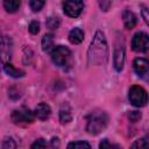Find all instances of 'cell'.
<instances>
[{
	"label": "cell",
	"mask_w": 149,
	"mask_h": 149,
	"mask_svg": "<svg viewBox=\"0 0 149 149\" xmlns=\"http://www.w3.org/2000/svg\"><path fill=\"white\" fill-rule=\"evenodd\" d=\"M108 55V48L106 37L102 31L98 30L91 42L87 52V62L90 65H101L106 62Z\"/></svg>",
	"instance_id": "obj_1"
},
{
	"label": "cell",
	"mask_w": 149,
	"mask_h": 149,
	"mask_svg": "<svg viewBox=\"0 0 149 149\" xmlns=\"http://www.w3.org/2000/svg\"><path fill=\"white\" fill-rule=\"evenodd\" d=\"M108 123V115L104 111H93L87 115V125L86 130L92 134L97 135L101 133Z\"/></svg>",
	"instance_id": "obj_2"
},
{
	"label": "cell",
	"mask_w": 149,
	"mask_h": 149,
	"mask_svg": "<svg viewBox=\"0 0 149 149\" xmlns=\"http://www.w3.org/2000/svg\"><path fill=\"white\" fill-rule=\"evenodd\" d=\"M128 97H129L130 102L136 107H142L148 101V95H147L146 90L141 86H137V85H134L130 87Z\"/></svg>",
	"instance_id": "obj_3"
},
{
	"label": "cell",
	"mask_w": 149,
	"mask_h": 149,
	"mask_svg": "<svg viewBox=\"0 0 149 149\" xmlns=\"http://www.w3.org/2000/svg\"><path fill=\"white\" fill-rule=\"evenodd\" d=\"M70 57V50L64 45H58L51 50V59L57 66H63Z\"/></svg>",
	"instance_id": "obj_4"
},
{
	"label": "cell",
	"mask_w": 149,
	"mask_h": 149,
	"mask_svg": "<svg viewBox=\"0 0 149 149\" xmlns=\"http://www.w3.org/2000/svg\"><path fill=\"white\" fill-rule=\"evenodd\" d=\"M149 47V37L146 33L139 31L133 36L132 48L136 52H146Z\"/></svg>",
	"instance_id": "obj_5"
},
{
	"label": "cell",
	"mask_w": 149,
	"mask_h": 149,
	"mask_svg": "<svg viewBox=\"0 0 149 149\" xmlns=\"http://www.w3.org/2000/svg\"><path fill=\"white\" fill-rule=\"evenodd\" d=\"M35 119V114L26 107L15 109L12 113V120L14 123H30Z\"/></svg>",
	"instance_id": "obj_6"
},
{
	"label": "cell",
	"mask_w": 149,
	"mask_h": 149,
	"mask_svg": "<svg viewBox=\"0 0 149 149\" xmlns=\"http://www.w3.org/2000/svg\"><path fill=\"white\" fill-rule=\"evenodd\" d=\"M84 7L83 0H65L63 3L64 13L70 17H77Z\"/></svg>",
	"instance_id": "obj_7"
},
{
	"label": "cell",
	"mask_w": 149,
	"mask_h": 149,
	"mask_svg": "<svg viewBox=\"0 0 149 149\" xmlns=\"http://www.w3.org/2000/svg\"><path fill=\"white\" fill-rule=\"evenodd\" d=\"M13 54V42L10 37L3 36L0 41V61L5 63H9Z\"/></svg>",
	"instance_id": "obj_8"
},
{
	"label": "cell",
	"mask_w": 149,
	"mask_h": 149,
	"mask_svg": "<svg viewBox=\"0 0 149 149\" xmlns=\"http://www.w3.org/2000/svg\"><path fill=\"white\" fill-rule=\"evenodd\" d=\"M125 64V47L123 43L116 42L114 48V68L116 71H121Z\"/></svg>",
	"instance_id": "obj_9"
},
{
	"label": "cell",
	"mask_w": 149,
	"mask_h": 149,
	"mask_svg": "<svg viewBox=\"0 0 149 149\" xmlns=\"http://www.w3.org/2000/svg\"><path fill=\"white\" fill-rule=\"evenodd\" d=\"M134 71L140 77H146L149 71V63L146 58H136L134 61Z\"/></svg>",
	"instance_id": "obj_10"
},
{
	"label": "cell",
	"mask_w": 149,
	"mask_h": 149,
	"mask_svg": "<svg viewBox=\"0 0 149 149\" xmlns=\"http://www.w3.org/2000/svg\"><path fill=\"white\" fill-rule=\"evenodd\" d=\"M34 114H35V116H36L37 119H40V120L43 121V120H47V119L50 116V114H51V108H50V106H49L48 104L41 102V104H38V105L36 106Z\"/></svg>",
	"instance_id": "obj_11"
},
{
	"label": "cell",
	"mask_w": 149,
	"mask_h": 149,
	"mask_svg": "<svg viewBox=\"0 0 149 149\" xmlns=\"http://www.w3.org/2000/svg\"><path fill=\"white\" fill-rule=\"evenodd\" d=\"M122 19H123V23H125V27L127 29H133L136 24V16L133 12L130 10H125L123 14H122Z\"/></svg>",
	"instance_id": "obj_12"
},
{
	"label": "cell",
	"mask_w": 149,
	"mask_h": 149,
	"mask_svg": "<svg viewBox=\"0 0 149 149\" xmlns=\"http://www.w3.org/2000/svg\"><path fill=\"white\" fill-rule=\"evenodd\" d=\"M84 40V31L80 28H73L69 33V41L72 44H79Z\"/></svg>",
	"instance_id": "obj_13"
},
{
	"label": "cell",
	"mask_w": 149,
	"mask_h": 149,
	"mask_svg": "<svg viewBox=\"0 0 149 149\" xmlns=\"http://www.w3.org/2000/svg\"><path fill=\"white\" fill-rule=\"evenodd\" d=\"M3 69H5V72L13 77V78H21L24 76V71L20 70V69H16L15 66H13L10 63H5L3 64Z\"/></svg>",
	"instance_id": "obj_14"
},
{
	"label": "cell",
	"mask_w": 149,
	"mask_h": 149,
	"mask_svg": "<svg viewBox=\"0 0 149 149\" xmlns=\"http://www.w3.org/2000/svg\"><path fill=\"white\" fill-rule=\"evenodd\" d=\"M72 119V115H71V109L69 107L68 104H64L62 106V108L59 109V120L62 123H68L70 122Z\"/></svg>",
	"instance_id": "obj_15"
},
{
	"label": "cell",
	"mask_w": 149,
	"mask_h": 149,
	"mask_svg": "<svg viewBox=\"0 0 149 149\" xmlns=\"http://www.w3.org/2000/svg\"><path fill=\"white\" fill-rule=\"evenodd\" d=\"M42 49L45 52H50L54 49V35L45 34L42 38Z\"/></svg>",
	"instance_id": "obj_16"
},
{
	"label": "cell",
	"mask_w": 149,
	"mask_h": 149,
	"mask_svg": "<svg viewBox=\"0 0 149 149\" xmlns=\"http://www.w3.org/2000/svg\"><path fill=\"white\" fill-rule=\"evenodd\" d=\"M3 7L8 13H14L20 7V0H3Z\"/></svg>",
	"instance_id": "obj_17"
},
{
	"label": "cell",
	"mask_w": 149,
	"mask_h": 149,
	"mask_svg": "<svg viewBox=\"0 0 149 149\" xmlns=\"http://www.w3.org/2000/svg\"><path fill=\"white\" fill-rule=\"evenodd\" d=\"M45 3V0H30V8L33 12H38L43 8Z\"/></svg>",
	"instance_id": "obj_18"
},
{
	"label": "cell",
	"mask_w": 149,
	"mask_h": 149,
	"mask_svg": "<svg viewBox=\"0 0 149 149\" xmlns=\"http://www.w3.org/2000/svg\"><path fill=\"white\" fill-rule=\"evenodd\" d=\"M68 148H91V146L87 142L84 141H76L68 144Z\"/></svg>",
	"instance_id": "obj_19"
},
{
	"label": "cell",
	"mask_w": 149,
	"mask_h": 149,
	"mask_svg": "<svg viewBox=\"0 0 149 149\" xmlns=\"http://www.w3.org/2000/svg\"><path fill=\"white\" fill-rule=\"evenodd\" d=\"M47 26L50 29H56L59 26V19L58 17H49L47 21Z\"/></svg>",
	"instance_id": "obj_20"
},
{
	"label": "cell",
	"mask_w": 149,
	"mask_h": 149,
	"mask_svg": "<svg viewBox=\"0 0 149 149\" xmlns=\"http://www.w3.org/2000/svg\"><path fill=\"white\" fill-rule=\"evenodd\" d=\"M29 31L31 33V34H37L38 31H40V23L37 22V21H31L30 23H29Z\"/></svg>",
	"instance_id": "obj_21"
},
{
	"label": "cell",
	"mask_w": 149,
	"mask_h": 149,
	"mask_svg": "<svg viewBox=\"0 0 149 149\" xmlns=\"http://www.w3.org/2000/svg\"><path fill=\"white\" fill-rule=\"evenodd\" d=\"M140 119H141V113H140V112L133 111V112L129 113V120H130L132 122H136V121H139Z\"/></svg>",
	"instance_id": "obj_22"
},
{
	"label": "cell",
	"mask_w": 149,
	"mask_h": 149,
	"mask_svg": "<svg viewBox=\"0 0 149 149\" xmlns=\"http://www.w3.org/2000/svg\"><path fill=\"white\" fill-rule=\"evenodd\" d=\"M45 147H47V142H45L43 139L36 140V141L31 144V148H45Z\"/></svg>",
	"instance_id": "obj_23"
},
{
	"label": "cell",
	"mask_w": 149,
	"mask_h": 149,
	"mask_svg": "<svg viewBox=\"0 0 149 149\" xmlns=\"http://www.w3.org/2000/svg\"><path fill=\"white\" fill-rule=\"evenodd\" d=\"M16 144L14 143V141L12 139H5L3 140V143H2V148L7 149V148H15Z\"/></svg>",
	"instance_id": "obj_24"
},
{
	"label": "cell",
	"mask_w": 149,
	"mask_h": 149,
	"mask_svg": "<svg viewBox=\"0 0 149 149\" xmlns=\"http://www.w3.org/2000/svg\"><path fill=\"white\" fill-rule=\"evenodd\" d=\"M99 5H100V8L101 10H108L109 9V6H111V0H99Z\"/></svg>",
	"instance_id": "obj_25"
},
{
	"label": "cell",
	"mask_w": 149,
	"mask_h": 149,
	"mask_svg": "<svg viewBox=\"0 0 149 149\" xmlns=\"http://www.w3.org/2000/svg\"><path fill=\"white\" fill-rule=\"evenodd\" d=\"M113 147H116V148H118V146H113V144L109 143L107 140H104V141L99 144V148H101V149H105V148H113Z\"/></svg>",
	"instance_id": "obj_26"
},
{
	"label": "cell",
	"mask_w": 149,
	"mask_h": 149,
	"mask_svg": "<svg viewBox=\"0 0 149 149\" xmlns=\"http://www.w3.org/2000/svg\"><path fill=\"white\" fill-rule=\"evenodd\" d=\"M147 146V142H146V139H141L140 141H136L135 143L132 144V147H146Z\"/></svg>",
	"instance_id": "obj_27"
},
{
	"label": "cell",
	"mask_w": 149,
	"mask_h": 149,
	"mask_svg": "<svg viewBox=\"0 0 149 149\" xmlns=\"http://www.w3.org/2000/svg\"><path fill=\"white\" fill-rule=\"evenodd\" d=\"M142 13H143V17H144V21H146V22H148V16H147V9H146V8H143Z\"/></svg>",
	"instance_id": "obj_28"
}]
</instances>
